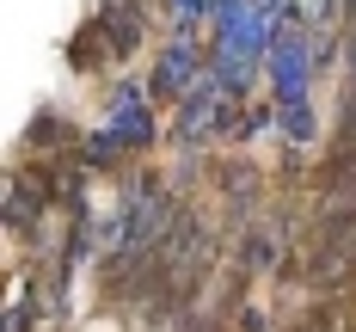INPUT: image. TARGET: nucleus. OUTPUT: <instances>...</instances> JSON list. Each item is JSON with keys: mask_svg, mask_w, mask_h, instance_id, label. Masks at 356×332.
<instances>
[{"mask_svg": "<svg viewBox=\"0 0 356 332\" xmlns=\"http://www.w3.org/2000/svg\"><path fill=\"white\" fill-rule=\"evenodd\" d=\"M277 246H283V221H277V228L252 221L246 234H240V258H234V271H240V277H258V271H277V264H283V253H277Z\"/></svg>", "mask_w": 356, "mask_h": 332, "instance_id": "obj_5", "label": "nucleus"}, {"mask_svg": "<svg viewBox=\"0 0 356 332\" xmlns=\"http://www.w3.org/2000/svg\"><path fill=\"white\" fill-rule=\"evenodd\" d=\"M215 105H221V99H215V86H197V93H184V99H178V142H203V136H209V123H221V129H227V117H215Z\"/></svg>", "mask_w": 356, "mask_h": 332, "instance_id": "obj_7", "label": "nucleus"}, {"mask_svg": "<svg viewBox=\"0 0 356 332\" xmlns=\"http://www.w3.org/2000/svg\"><path fill=\"white\" fill-rule=\"evenodd\" d=\"M49 332H56V326H49Z\"/></svg>", "mask_w": 356, "mask_h": 332, "instance_id": "obj_13", "label": "nucleus"}, {"mask_svg": "<svg viewBox=\"0 0 356 332\" xmlns=\"http://www.w3.org/2000/svg\"><path fill=\"white\" fill-rule=\"evenodd\" d=\"M197 68H203V56H197L191 43H166V56H160V68H154V80H147V86H154L160 99H172V93L184 99V93H191L184 80H191Z\"/></svg>", "mask_w": 356, "mask_h": 332, "instance_id": "obj_8", "label": "nucleus"}, {"mask_svg": "<svg viewBox=\"0 0 356 332\" xmlns=\"http://www.w3.org/2000/svg\"><path fill=\"white\" fill-rule=\"evenodd\" d=\"M338 136H356V68H350V86L338 99Z\"/></svg>", "mask_w": 356, "mask_h": 332, "instance_id": "obj_12", "label": "nucleus"}, {"mask_svg": "<svg viewBox=\"0 0 356 332\" xmlns=\"http://www.w3.org/2000/svg\"><path fill=\"white\" fill-rule=\"evenodd\" d=\"M307 197H356V136H338L332 154L307 173Z\"/></svg>", "mask_w": 356, "mask_h": 332, "instance_id": "obj_4", "label": "nucleus"}, {"mask_svg": "<svg viewBox=\"0 0 356 332\" xmlns=\"http://www.w3.org/2000/svg\"><path fill=\"white\" fill-rule=\"evenodd\" d=\"M123 154H129V148L117 142V129H99V136H80V154H74V160H80V166H86V173H117V166H123Z\"/></svg>", "mask_w": 356, "mask_h": 332, "instance_id": "obj_10", "label": "nucleus"}, {"mask_svg": "<svg viewBox=\"0 0 356 332\" xmlns=\"http://www.w3.org/2000/svg\"><path fill=\"white\" fill-rule=\"evenodd\" d=\"M99 31H105L111 56L117 62H129V56H142V37H147V0H99Z\"/></svg>", "mask_w": 356, "mask_h": 332, "instance_id": "obj_3", "label": "nucleus"}, {"mask_svg": "<svg viewBox=\"0 0 356 332\" xmlns=\"http://www.w3.org/2000/svg\"><path fill=\"white\" fill-rule=\"evenodd\" d=\"M62 142H80V136H74V123H68L56 105H37L31 123H25V142H19V154H62Z\"/></svg>", "mask_w": 356, "mask_h": 332, "instance_id": "obj_6", "label": "nucleus"}, {"mask_svg": "<svg viewBox=\"0 0 356 332\" xmlns=\"http://www.w3.org/2000/svg\"><path fill=\"white\" fill-rule=\"evenodd\" d=\"M105 62H117V56H111L99 19H86V25L68 37V68H74V74H105Z\"/></svg>", "mask_w": 356, "mask_h": 332, "instance_id": "obj_9", "label": "nucleus"}, {"mask_svg": "<svg viewBox=\"0 0 356 332\" xmlns=\"http://www.w3.org/2000/svg\"><path fill=\"white\" fill-rule=\"evenodd\" d=\"M283 129H289V142H295V148H307V142H314V129H320V123H314V105H307V99L283 105Z\"/></svg>", "mask_w": 356, "mask_h": 332, "instance_id": "obj_11", "label": "nucleus"}, {"mask_svg": "<svg viewBox=\"0 0 356 332\" xmlns=\"http://www.w3.org/2000/svg\"><path fill=\"white\" fill-rule=\"evenodd\" d=\"M209 191L221 197L227 221H240V228H252L258 210H264V173L252 166L246 154L240 160H209Z\"/></svg>", "mask_w": 356, "mask_h": 332, "instance_id": "obj_2", "label": "nucleus"}, {"mask_svg": "<svg viewBox=\"0 0 356 332\" xmlns=\"http://www.w3.org/2000/svg\"><path fill=\"white\" fill-rule=\"evenodd\" d=\"M295 246H301L307 290L356 301V197H314V216H307Z\"/></svg>", "mask_w": 356, "mask_h": 332, "instance_id": "obj_1", "label": "nucleus"}]
</instances>
